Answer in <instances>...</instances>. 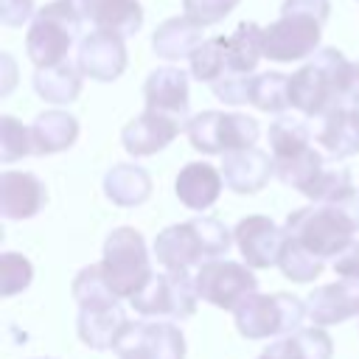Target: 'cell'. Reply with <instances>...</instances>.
<instances>
[{
	"instance_id": "obj_1",
	"label": "cell",
	"mask_w": 359,
	"mask_h": 359,
	"mask_svg": "<svg viewBox=\"0 0 359 359\" xmlns=\"http://www.w3.org/2000/svg\"><path fill=\"white\" fill-rule=\"evenodd\" d=\"M286 236L320 258L339 255L359 233V194L339 202H311L286 216Z\"/></svg>"
},
{
	"instance_id": "obj_2",
	"label": "cell",
	"mask_w": 359,
	"mask_h": 359,
	"mask_svg": "<svg viewBox=\"0 0 359 359\" xmlns=\"http://www.w3.org/2000/svg\"><path fill=\"white\" fill-rule=\"evenodd\" d=\"M331 14V0H283L280 17L261 31L264 59L300 62L309 59L323 39V25Z\"/></svg>"
},
{
	"instance_id": "obj_3",
	"label": "cell",
	"mask_w": 359,
	"mask_h": 359,
	"mask_svg": "<svg viewBox=\"0 0 359 359\" xmlns=\"http://www.w3.org/2000/svg\"><path fill=\"white\" fill-rule=\"evenodd\" d=\"M348 59L337 48H317L309 62L289 76V101L306 118H320L334 107H342Z\"/></svg>"
},
{
	"instance_id": "obj_4",
	"label": "cell",
	"mask_w": 359,
	"mask_h": 359,
	"mask_svg": "<svg viewBox=\"0 0 359 359\" xmlns=\"http://www.w3.org/2000/svg\"><path fill=\"white\" fill-rule=\"evenodd\" d=\"M81 25V17L67 0H53L42 6L34 14L25 34V53L34 62V67H50L65 62Z\"/></svg>"
},
{
	"instance_id": "obj_5",
	"label": "cell",
	"mask_w": 359,
	"mask_h": 359,
	"mask_svg": "<svg viewBox=\"0 0 359 359\" xmlns=\"http://www.w3.org/2000/svg\"><path fill=\"white\" fill-rule=\"evenodd\" d=\"M101 272L118 297H132L151 275L149 247L135 227H118L107 236L101 252Z\"/></svg>"
},
{
	"instance_id": "obj_6",
	"label": "cell",
	"mask_w": 359,
	"mask_h": 359,
	"mask_svg": "<svg viewBox=\"0 0 359 359\" xmlns=\"http://www.w3.org/2000/svg\"><path fill=\"white\" fill-rule=\"evenodd\" d=\"M306 317V303L289 292H275V294H250L236 311V328L247 339H269V337H283L300 328Z\"/></svg>"
},
{
	"instance_id": "obj_7",
	"label": "cell",
	"mask_w": 359,
	"mask_h": 359,
	"mask_svg": "<svg viewBox=\"0 0 359 359\" xmlns=\"http://www.w3.org/2000/svg\"><path fill=\"white\" fill-rule=\"evenodd\" d=\"M185 135L191 146L202 154H227L236 149L255 146L261 129H258V121L250 115L205 109L188 118Z\"/></svg>"
},
{
	"instance_id": "obj_8",
	"label": "cell",
	"mask_w": 359,
	"mask_h": 359,
	"mask_svg": "<svg viewBox=\"0 0 359 359\" xmlns=\"http://www.w3.org/2000/svg\"><path fill=\"white\" fill-rule=\"evenodd\" d=\"M196 283L188 272H151L149 280L129 297V306L140 317H174L185 320L196 311Z\"/></svg>"
},
{
	"instance_id": "obj_9",
	"label": "cell",
	"mask_w": 359,
	"mask_h": 359,
	"mask_svg": "<svg viewBox=\"0 0 359 359\" xmlns=\"http://www.w3.org/2000/svg\"><path fill=\"white\" fill-rule=\"evenodd\" d=\"M194 283H196L199 300H205L216 309H224V311H236L250 294L258 292L252 266H244V264L227 261V258L202 261L194 275Z\"/></svg>"
},
{
	"instance_id": "obj_10",
	"label": "cell",
	"mask_w": 359,
	"mask_h": 359,
	"mask_svg": "<svg viewBox=\"0 0 359 359\" xmlns=\"http://www.w3.org/2000/svg\"><path fill=\"white\" fill-rule=\"evenodd\" d=\"M121 359H182L185 337L174 323L165 320H129L112 348Z\"/></svg>"
},
{
	"instance_id": "obj_11",
	"label": "cell",
	"mask_w": 359,
	"mask_h": 359,
	"mask_svg": "<svg viewBox=\"0 0 359 359\" xmlns=\"http://www.w3.org/2000/svg\"><path fill=\"white\" fill-rule=\"evenodd\" d=\"M233 238L247 266L269 269V266H278L280 261V252L286 244V227H278L269 216L255 213V216L238 219Z\"/></svg>"
},
{
	"instance_id": "obj_12",
	"label": "cell",
	"mask_w": 359,
	"mask_h": 359,
	"mask_svg": "<svg viewBox=\"0 0 359 359\" xmlns=\"http://www.w3.org/2000/svg\"><path fill=\"white\" fill-rule=\"evenodd\" d=\"M154 258L168 272H188V269L199 266L202 261H208L210 255L205 247L199 219L180 222V224L160 230L154 238Z\"/></svg>"
},
{
	"instance_id": "obj_13",
	"label": "cell",
	"mask_w": 359,
	"mask_h": 359,
	"mask_svg": "<svg viewBox=\"0 0 359 359\" xmlns=\"http://www.w3.org/2000/svg\"><path fill=\"white\" fill-rule=\"evenodd\" d=\"M126 36L104 28H93L79 42L76 65L87 79L95 81H115L126 70Z\"/></svg>"
},
{
	"instance_id": "obj_14",
	"label": "cell",
	"mask_w": 359,
	"mask_h": 359,
	"mask_svg": "<svg viewBox=\"0 0 359 359\" xmlns=\"http://www.w3.org/2000/svg\"><path fill=\"white\" fill-rule=\"evenodd\" d=\"M180 129H185V121L165 115V112L146 109L123 126L121 143L132 157H149V154L163 151L180 135Z\"/></svg>"
},
{
	"instance_id": "obj_15",
	"label": "cell",
	"mask_w": 359,
	"mask_h": 359,
	"mask_svg": "<svg viewBox=\"0 0 359 359\" xmlns=\"http://www.w3.org/2000/svg\"><path fill=\"white\" fill-rule=\"evenodd\" d=\"M306 317L314 325H337L359 317V278H339L306 297Z\"/></svg>"
},
{
	"instance_id": "obj_16",
	"label": "cell",
	"mask_w": 359,
	"mask_h": 359,
	"mask_svg": "<svg viewBox=\"0 0 359 359\" xmlns=\"http://www.w3.org/2000/svg\"><path fill=\"white\" fill-rule=\"evenodd\" d=\"M314 121L320 123L314 140L323 146V151L331 160H345L359 154V104L334 107Z\"/></svg>"
},
{
	"instance_id": "obj_17",
	"label": "cell",
	"mask_w": 359,
	"mask_h": 359,
	"mask_svg": "<svg viewBox=\"0 0 359 359\" xmlns=\"http://www.w3.org/2000/svg\"><path fill=\"white\" fill-rule=\"evenodd\" d=\"M272 174H275V157L261 151V149H255V146L222 154L224 185L230 191H236V194H255V191H261L269 182Z\"/></svg>"
},
{
	"instance_id": "obj_18",
	"label": "cell",
	"mask_w": 359,
	"mask_h": 359,
	"mask_svg": "<svg viewBox=\"0 0 359 359\" xmlns=\"http://www.w3.org/2000/svg\"><path fill=\"white\" fill-rule=\"evenodd\" d=\"M81 22L93 28L115 31L121 36H135L143 28V6L140 0H67Z\"/></svg>"
},
{
	"instance_id": "obj_19",
	"label": "cell",
	"mask_w": 359,
	"mask_h": 359,
	"mask_svg": "<svg viewBox=\"0 0 359 359\" xmlns=\"http://www.w3.org/2000/svg\"><path fill=\"white\" fill-rule=\"evenodd\" d=\"M143 98H146V109L165 112L188 123L191 95H188V73L182 67L165 65V67L151 70L143 84Z\"/></svg>"
},
{
	"instance_id": "obj_20",
	"label": "cell",
	"mask_w": 359,
	"mask_h": 359,
	"mask_svg": "<svg viewBox=\"0 0 359 359\" xmlns=\"http://www.w3.org/2000/svg\"><path fill=\"white\" fill-rule=\"evenodd\" d=\"M45 185L31 171H6L0 177V216L3 219H31L45 205Z\"/></svg>"
},
{
	"instance_id": "obj_21",
	"label": "cell",
	"mask_w": 359,
	"mask_h": 359,
	"mask_svg": "<svg viewBox=\"0 0 359 359\" xmlns=\"http://www.w3.org/2000/svg\"><path fill=\"white\" fill-rule=\"evenodd\" d=\"M126 314L121 309V303H109V306H79V339L93 348V351H109L115 348L118 334L126 325Z\"/></svg>"
},
{
	"instance_id": "obj_22",
	"label": "cell",
	"mask_w": 359,
	"mask_h": 359,
	"mask_svg": "<svg viewBox=\"0 0 359 359\" xmlns=\"http://www.w3.org/2000/svg\"><path fill=\"white\" fill-rule=\"evenodd\" d=\"M222 185H224L222 171L213 168L210 163L199 160V163L182 165V171L177 174L174 191H177V199L185 208H191V210H208L219 199Z\"/></svg>"
},
{
	"instance_id": "obj_23",
	"label": "cell",
	"mask_w": 359,
	"mask_h": 359,
	"mask_svg": "<svg viewBox=\"0 0 359 359\" xmlns=\"http://www.w3.org/2000/svg\"><path fill=\"white\" fill-rule=\"evenodd\" d=\"M331 356H334V345L331 337L325 334V325H311L272 339L258 359H331Z\"/></svg>"
},
{
	"instance_id": "obj_24",
	"label": "cell",
	"mask_w": 359,
	"mask_h": 359,
	"mask_svg": "<svg viewBox=\"0 0 359 359\" xmlns=\"http://www.w3.org/2000/svg\"><path fill=\"white\" fill-rule=\"evenodd\" d=\"M202 25L194 22L188 14L182 17H171L165 22H160L154 28V36H151V48L160 59H168V62H180V59H191V53L202 45Z\"/></svg>"
},
{
	"instance_id": "obj_25",
	"label": "cell",
	"mask_w": 359,
	"mask_h": 359,
	"mask_svg": "<svg viewBox=\"0 0 359 359\" xmlns=\"http://www.w3.org/2000/svg\"><path fill=\"white\" fill-rule=\"evenodd\" d=\"M79 137V121L65 109H45L31 123V140L34 154H56L76 143Z\"/></svg>"
},
{
	"instance_id": "obj_26",
	"label": "cell",
	"mask_w": 359,
	"mask_h": 359,
	"mask_svg": "<svg viewBox=\"0 0 359 359\" xmlns=\"http://www.w3.org/2000/svg\"><path fill=\"white\" fill-rule=\"evenodd\" d=\"M104 194L118 208H135L143 205L151 194V177L146 168L132 163H118L104 177Z\"/></svg>"
},
{
	"instance_id": "obj_27",
	"label": "cell",
	"mask_w": 359,
	"mask_h": 359,
	"mask_svg": "<svg viewBox=\"0 0 359 359\" xmlns=\"http://www.w3.org/2000/svg\"><path fill=\"white\" fill-rule=\"evenodd\" d=\"M81 70L79 65H70L67 59L50 67H36L34 73V90L48 104H73L81 93Z\"/></svg>"
},
{
	"instance_id": "obj_28",
	"label": "cell",
	"mask_w": 359,
	"mask_h": 359,
	"mask_svg": "<svg viewBox=\"0 0 359 359\" xmlns=\"http://www.w3.org/2000/svg\"><path fill=\"white\" fill-rule=\"evenodd\" d=\"M261 25L241 22L230 36H224V56H227V73H252L258 59L264 56L261 48ZM224 73V76H227Z\"/></svg>"
},
{
	"instance_id": "obj_29",
	"label": "cell",
	"mask_w": 359,
	"mask_h": 359,
	"mask_svg": "<svg viewBox=\"0 0 359 359\" xmlns=\"http://www.w3.org/2000/svg\"><path fill=\"white\" fill-rule=\"evenodd\" d=\"M323 168H325V157H323L314 146L303 149V151L294 154V157L275 160V177H278L283 185L300 191L303 196L311 191V185L317 182V177H320Z\"/></svg>"
},
{
	"instance_id": "obj_30",
	"label": "cell",
	"mask_w": 359,
	"mask_h": 359,
	"mask_svg": "<svg viewBox=\"0 0 359 359\" xmlns=\"http://www.w3.org/2000/svg\"><path fill=\"white\" fill-rule=\"evenodd\" d=\"M266 137H269V151H272L275 160L294 157V154H300L303 149L311 146V129L306 126V121L292 118V115H278L269 123Z\"/></svg>"
},
{
	"instance_id": "obj_31",
	"label": "cell",
	"mask_w": 359,
	"mask_h": 359,
	"mask_svg": "<svg viewBox=\"0 0 359 359\" xmlns=\"http://www.w3.org/2000/svg\"><path fill=\"white\" fill-rule=\"evenodd\" d=\"M250 104L258 107L261 112H272V115H283L292 101H289V76L283 73H258L250 81Z\"/></svg>"
},
{
	"instance_id": "obj_32",
	"label": "cell",
	"mask_w": 359,
	"mask_h": 359,
	"mask_svg": "<svg viewBox=\"0 0 359 359\" xmlns=\"http://www.w3.org/2000/svg\"><path fill=\"white\" fill-rule=\"evenodd\" d=\"M278 269H280L283 278L292 280V283H311V280L325 269V258L314 255V252L306 250L297 238L286 236V244H283Z\"/></svg>"
},
{
	"instance_id": "obj_33",
	"label": "cell",
	"mask_w": 359,
	"mask_h": 359,
	"mask_svg": "<svg viewBox=\"0 0 359 359\" xmlns=\"http://www.w3.org/2000/svg\"><path fill=\"white\" fill-rule=\"evenodd\" d=\"M73 300L79 306H109V303H121V297L104 280V272H101L98 264L84 266L73 278Z\"/></svg>"
},
{
	"instance_id": "obj_34",
	"label": "cell",
	"mask_w": 359,
	"mask_h": 359,
	"mask_svg": "<svg viewBox=\"0 0 359 359\" xmlns=\"http://www.w3.org/2000/svg\"><path fill=\"white\" fill-rule=\"evenodd\" d=\"M191 76L196 81L213 84L216 79H222L227 73V56H224V36H213L205 39L194 53H191Z\"/></svg>"
},
{
	"instance_id": "obj_35",
	"label": "cell",
	"mask_w": 359,
	"mask_h": 359,
	"mask_svg": "<svg viewBox=\"0 0 359 359\" xmlns=\"http://www.w3.org/2000/svg\"><path fill=\"white\" fill-rule=\"evenodd\" d=\"M353 194H359V191L351 182V171L345 165H337V160H334V163H325V168L320 171L317 182L311 185L306 199H311V202H339V199H348Z\"/></svg>"
},
{
	"instance_id": "obj_36",
	"label": "cell",
	"mask_w": 359,
	"mask_h": 359,
	"mask_svg": "<svg viewBox=\"0 0 359 359\" xmlns=\"http://www.w3.org/2000/svg\"><path fill=\"white\" fill-rule=\"evenodd\" d=\"M25 154H34V140H31V126L20 123L14 115L0 118V160L14 163Z\"/></svg>"
},
{
	"instance_id": "obj_37",
	"label": "cell",
	"mask_w": 359,
	"mask_h": 359,
	"mask_svg": "<svg viewBox=\"0 0 359 359\" xmlns=\"http://www.w3.org/2000/svg\"><path fill=\"white\" fill-rule=\"evenodd\" d=\"M34 280V266L20 252H3L0 255V294L14 297L17 292L28 289Z\"/></svg>"
},
{
	"instance_id": "obj_38",
	"label": "cell",
	"mask_w": 359,
	"mask_h": 359,
	"mask_svg": "<svg viewBox=\"0 0 359 359\" xmlns=\"http://www.w3.org/2000/svg\"><path fill=\"white\" fill-rule=\"evenodd\" d=\"M241 0H182V11L202 28L222 22Z\"/></svg>"
},
{
	"instance_id": "obj_39",
	"label": "cell",
	"mask_w": 359,
	"mask_h": 359,
	"mask_svg": "<svg viewBox=\"0 0 359 359\" xmlns=\"http://www.w3.org/2000/svg\"><path fill=\"white\" fill-rule=\"evenodd\" d=\"M250 81H252V73H227V76L216 79L210 84V90L219 101L238 107V104H250Z\"/></svg>"
},
{
	"instance_id": "obj_40",
	"label": "cell",
	"mask_w": 359,
	"mask_h": 359,
	"mask_svg": "<svg viewBox=\"0 0 359 359\" xmlns=\"http://www.w3.org/2000/svg\"><path fill=\"white\" fill-rule=\"evenodd\" d=\"M34 0H0V22L8 28H20L22 22L34 20Z\"/></svg>"
},
{
	"instance_id": "obj_41",
	"label": "cell",
	"mask_w": 359,
	"mask_h": 359,
	"mask_svg": "<svg viewBox=\"0 0 359 359\" xmlns=\"http://www.w3.org/2000/svg\"><path fill=\"white\" fill-rule=\"evenodd\" d=\"M331 269L339 278H359V241H351L339 255H334Z\"/></svg>"
},
{
	"instance_id": "obj_42",
	"label": "cell",
	"mask_w": 359,
	"mask_h": 359,
	"mask_svg": "<svg viewBox=\"0 0 359 359\" xmlns=\"http://www.w3.org/2000/svg\"><path fill=\"white\" fill-rule=\"evenodd\" d=\"M42 359H50V356H42Z\"/></svg>"
}]
</instances>
